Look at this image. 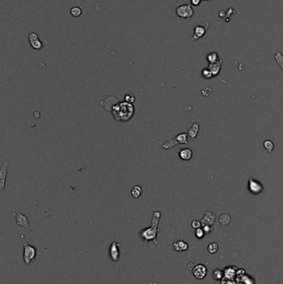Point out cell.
Instances as JSON below:
<instances>
[{
	"mask_svg": "<svg viewBox=\"0 0 283 284\" xmlns=\"http://www.w3.org/2000/svg\"><path fill=\"white\" fill-rule=\"evenodd\" d=\"M113 117L116 121L127 122L131 120L135 114V106L126 101L117 103L111 108Z\"/></svg>",
	"mask_w": 283,
	"mask_h": 284,
	"instance_id": "1",
	"label": "cell"
},
{
	"mask_svg": "<svg viewBox=\"0 0 283 284\" xmlns=\"http://www.w3.org/2000/svg\"><path fill=\"white\" fill-rule=\"evenodd\" d=\"M161 213L159 211H155L152 215V220H151V226L150 228H146L141 231L140 236L143 238L145 243H149L150 241H153L154 243L158 244L157 242V234L159 232V222L160 219Z\"/></svg>",
	"mask_w": 283,
	"mask_h": 284,
	"instance_id": "2",
	"label": "cell"
},
{
	"mask_svg": "<svg viewBox=\"0 0 283 284\" xmlns=\"http://www.w3.org/2000/svg\"><path fill=\"white\" fill-rule=\"evenodd\" d=\"M23 238H24V235L22 234L20 237V240L23 245V261L27 265H28L35 259L37 255V250L35 247L30 245L27 241L23 239Z\"/></svg>",
	"mask_w": 283,
	"mask_h": 284,
	"instance_id": "3",
	"label": "cell"
},
{
	"mask_svg": "<svg viewBox=\"0 0 283 284\" xmlns=\"http://www.w3.org/2000/svg\"><path fill=\"white\" fill-rule=\"evenodd\" d=\"M176 14L179 18L189 21L194 15V9L189 4H183L176 8Z\"/></svg>",
	"mask_w": 283,
	"mask_h": 284,
	"instance_id": "4",
	"label": "cell"
},
{
	"mask_svg": "<svg viewBox=\"0 0 283 284\" xmlns=\"http://www.w3.org/2000/svg\"><path fill=\"white\" fill-rule=\"evenodd\" d=\"M12 163H13V160H11L10 159H6L1 165V168H0V191L1 192L3 191V189L5 188L8 167Z\"/></svg>",
	"mask_w": 283,
	"mask_h": 284,
	"instance_id": "5",
	"label": "cell"
},
{
	"mask_svg": "<svg viewBox=\"0 0 283 284\" xmlns=\"http://www.w3.org/2000/svg\"><path fill=\"white\" fill-rule=\"evenodd\" d=\"M13 215L15 216L16 223H17L18 226H21V227H23V228H27L28 230H29L30 232L33 233V230L31 228L30 223H29V221H28V216H27V215L23 214L22 213L18 212L17 210H14V211H13Z\"/></svg>",
	"mask_w": 283,
	"mask_h": 284,
	"instance_id": "6",
	"label": "cell"
},
{
	"mask_svg": "<svg viewBox=\"0 0 283 284\" xmlns=\"http://www.w3.org/2000/svg\"><path fill=\"white\" fill-rule=\"evenodd\" d=\"M210 25V23H207L204 26L201 25H196L194 28V34L192 37L191 41L194 42L199 40V38H201L203 37L206 34L207 30L209 28V26Z\"/></svg>",
	"mask_w": 283,
	"mask_h": 284,
	"instance_id": "7",
	"label": "cell"
},
{
	"mask_svg": "<svg viewBox=\"0 0 283 284\" xmlns=\"http://www.w3.org/2000/svg\"><path fill=\"white\" fill-rule=\"evenodd\" d=\"M110 259L113 262H117L119 260L120 255V243H118L115 240V238H112V243L110 247Z\"/></svg>",
	"mask_w": 283,
	"mask_h": 284,
	"instance_id": "8",
	"label": "cell"
},
{
	"mask_svg": "<svg viewBox=\"0 0 283 284\" xmlns=\"http://www.w3.org/2000/svg\"><path fill=\"white\" fill-rule=\"evenodd\" d=\"M248 190L250 191L252 195H258L263 190V184L258 180H255L253 178H250L248 179Z\"/></svg>",
	"mask_w": 283,
	"mask_h": 284,
	"instance_id": "9",
	"label": "cell"
},
{
	"mask_svg": "<svg viewBox=\"0 0 283 284\" xmlns=\"http://www.w3.org/2000/svg\"><path fill=\"white\" fill-rule=\"evenodd\" d=\"M28 41L30 43L32 48L35 49V50H41L43 47V42L39 39V37L38 34L36 33H30L28 35Z\"/></svg>",
	"mask_w": 283,
	"mask_h": 284,
	"instance_id": "10",
	"label": "cell"
},
{
	"mask_svg": "<svg viewBox=\"0 0 283 284\" xmlns=\"http://www.w3.org/2000/svg\"><path fill=\"white\" fill-rule=\"evenodd\" d=\"M193 273L194 276L198 279H203L205 277L207 273V269L204 265H197L196 267H194V268L193 269Z\"/></svg>",
	"mask_w": 283,
	"mask_h": 284,
	"instance_id": "11",
	"label": "cell"
},
{
	"mask_svg": "<svg viewBox=\"0 0 283 284\" xmlns=\"http://www.w3.org/2000/svg\"><path fill=\"white\" fill-rule=\"evenodd\" d=\"M222 61L220 59L219 61H216L214 63H211V64L209 65V68L210 71L212 72L213 75V77H216L219 74L220 70L222 68Z\"/></svg>",
	"mask_w": 283,
	"mask_h": 284,
	"instance_id": "12",
	"label": "cell"
},
{
	"mask_svg": "<svg viewBox=\"0 0 283 284\" xmlns=\"http://www.w3.org/2000/svg\"><path fill=\"white\" fill-rule=\"evenodd\" d=\"M189 248V246H188V243L184 242V241H176L174 243H173V245L171 247V248L173 249V251H175V252H183V251H185L188 249Z\"/></svg>",
	"mask_w": 283,
	"mask_h": 284,
	"instance_id": "13",
	"label": "cell"
},
{
	"mask_svg": "<svg viewBox=\"0 0 283 284\" xmlns=\"http://www.w3.org/2000/svg\"><path fill=\"white\" fill-rule=\"evenodd\" d=\"M215 215L213 214H212L211 212H208L205 214L204 217L202 219V224L204 226L205 225H212L214 223L215 221Z\"/></svg>",
	"mask_w": 283,
	"mask_h": 284,
	"instance_id": "14",
	"label": "cell"
},
{
	"mask_svg": "<svg viewBox=\"0 0 283 284\" xmlns=\"http://www.w3.org/2000/svg\"><path fill=\"white\" fill-rule=\"evenodd\" d=\"M179 158L183 160H189L193 156V151L189 148H184L179 152Z\"/></svg>",
	"mask_w": 283,
	"mask_h": 284,
	"instance_id": "15",
	"label": "cell"
},
{
	"mask_svg": "<svg viewBox=\"0 0 283 284\" xmlns=\"http://www.w3.org/2000/svg\"><path fill=\"white\" fill-rule=\"evenodd\" d=\"M199 123H194V125H192L191 127L189 129V131H188V136L190 137V138L194 139L195 138L199 133Z\"/></svg>",
	"mask_w": 283,
	"mask_h": 284,
	"instance_id": "16",
	"label": "cell"
},
{
	"mask_svg": "<svg viewBox=\"0 0 283 284\" xmlns=\"http://www.w3.org/2000/svg\"><path fill=\"white\" fill-rule=\"evenodd\" d=\"M236 13H237V12H235V11L233 10L232 8H230L227 11V12H225V11H223V10L219 11V13H218V16H219L220 18H224L226 22H228V21L230 20L229 19L230 17H231L232 14H235Z\"/></svg>",
	"mask_w": 283,
	"mask_h": 284,
	"instance_id": "17",
	"label": "cell"
},
{
	"mask_svg": "<svg viewBox=\"0 0 283 284\" xmlns=\"http://www.w3.org/2000/svg\"><path fill=\"white\" fill-rule=\"evenodd\" d=\"M142 193H143V189H142L141 186H140V185H135L131 189V191H130V194L132 195V197L135 198V199L140 198L141 196V195H142Z\"/></svg>",
	"mask_w": 283,
	"mask_h": 284,
	"instance_id": "18",
	"label": "cell"
},
{
	"mask_svg": "<svg viewBox=\"0 0 283 284\" xmlns=\"http://www.w3.org/2000/svg\"><path fill=\"white\" fill-rule=\"evenodd\" d=\"M206 59L209 64L214 63V62H216V61H219L220 60L219 56H218V54L216 52H212L208 54L206 56Z\"/></svg>",
	"mask_w": 283,
	"mask_h": 284,
	"instance_id": "19",
	"label": "cell"
},
{
	"mask_svg": "<svg viewBox=\"0 0 283 284\" xmlns=\"http://www.w3.org/2000/svg\"><path fill=\"white\" fill-rule=\"evenodd\" d=\"M178 145H179V141L176 140V138H173L172 140L166 141L165 143L163 144L162 145V148L165 149V150H168V149H171L172 147H174V146H178Z\"/></svg>",
	"mask_w": 283,
	"mask_h": 284,
	"instance_id": "20",
	"label": "cell"
},
{
	"mask_svg": "<svg viewBox=\"0 0 283 284\" xmlns=\"http://www.w3.org/2000/svg\"><path fill=\"white\" fill-rule=\"evenodd\" d=\"M188 136H188V133L184 132V133H180L179 135H177L175 138L177 141H179V145H181V144H186V145H188L189 144V142H188Z\"/></svg>",
	"mask_w": 283,
	"mask_h": 284,
	"instance_id": "21",
	"label": "cell"
},
{
	"mask_svg": "<svg viewBox=\"0 0 283 284\" xmlns=\"http://www.w3.org/2000/svg\"><path fill=\"white\" fill-rule=\"evenodd\" d=\"M70 13H71V15H72V17H74V18H77V17H79V16L82 15V7H78V6L73 7V8H71Z\"/></svg>",
	"mask_w": 283,
	"mask_h": 284,
	"instance_id": "22",
	"label": "cell"
},
{
	"mask_svg": "<svg viewBox=\"0 0 283 284\" xmlns=\"http://www.w3.org/2000/svg\"><path fill=\"white\" fill-rule=\"evenodd\" d=\"M231 221V217L228 214H222L219 218V223L222 224V226H227L228 225V223Z\"/></svg>",
	"mask_w": 283,
	"mask_h": 284,
	"instance_id": "23",
	"label": "cell"
},
{
	"mask_svg": "<svg viewBox=\"0 0 283 284\" xmlns=\"http://www.w3.org/2000/svg\"><path fill=\"white\" fill-rule=\"evenodd\" d=\"M263 146L266 149V151H267L268 153H272L274 149V144L272 143V141L271 140H266L263 142Z\"/></svg>",
	"mask_w": 283,
	"mask_h": 284,
	"instance_id": "24",
	"label": "cell"
},
{
	"mask_svg": "<svg viewBox=\"0 0 283 284\" xmlns=\"http://www.w3.org/2000/svg\"><path fill=\"white\" fill-rule=\"evenodd\" d=\"M274 57H275L276 61H277L278 65L280 66L281 69L283 71V55L282 54L278 52H276V53L275 54Z\"/></svg>",
	"mask_w": 283,
	"mask_h": 284,
	"instance_id": "25",
	"label": "cell"
},
{
	"mask_svg": "<svg viewBox=\"0 0 283 284\" xmlns=\"http://www.w3.org/2000/svg\"><path fill=\"white\" fill-rule=\"evenodd\" d=\"M125 101L130 104H134V102L135 101V96L132 93H128V94L125 95Z\"/></svg>",
	"mask_w": 283,
	"mask_h": 284,
	"instance_id": "26",
	"label": "cell"
},
{
	"mask_svg": "<svg viewBox=\"0 0 283 284\" xmlns=\"http://www.w3.org/2000/svg\"><path fill=\"white\" fill-rule=\"evenodd\" d=\"M202 75H203V77L204 78H207V79H209V78H211V77H213V75L212 73V72L209 68H204L203 71H202Z\"/></svg>",
	"mask_w": 283,
	"mask_h": 284,
	"instance_id": "27",
	"label": "cell"
},
{
	"mask_svg": "<svg viewBox=\"0 0 283 284\" xmlns=\"http://www.w3.org/2000/svg\"><path fill=\"white\" fill-rule=\"evenodd\" d=\"M218 246L216 243H210L208 247V250H209V253H211V254H214L218 251Z\"/></svg>",
	"mask_w": 283,
	"mask_h": 284,
	"instance_id": "28",
	"label": "cell"
},
{
	"mask_svg": "<svg viewBox=\"0 0 283 284\" xmlns=\"http://www.w3.org/2000/svg\"><path fill=\"white\" fill-rule=\"evenodd\" d=\"M204 229H202V228H197L196 231H195V235H196L199 238H202V237H204Z\"/></svg>",
	"mask_w": 283,
	"mask_h": 284,
	"instance_id": "29",
	"label": "cell"
},
{
	"mask_svg": "<svg viewBox=\"0 0 283 284\" xmlns=\"http://www.w3.org/2000/svg\"><path fill=\"white\" fill-rule=\"evenodd\" d=\"M191 225L193 228H196L197 229V228H200V226H201V223H200L199 221H198V220H194V221L192 222Z\"/></svg>",
	"mask_w": 283,
	"mask_h": 284,
	"instance_id": "30",
	"label": "cell"
},
{
	"mask_svg": "<svg viewBox=\"0 0 283 284\" xmlns=\"http://www.w3.org/2000/svg\"><path fill=\"white\" fill-rule=\"evenodd\" d=\"M201 1L202 0H191V4L193 6L197 7V6H199L201 3Z\"/></svg>",
	"mask_w": 283,
	"mask_h": 284,
	"instance_id": "31",
	"label": "cell"
},
{
	"mask_svg": "<svg viewBox=\"0 0 283 284\" xmlns=\"http://www.w3.org/2000/svg\"><path fill=\"white\" fill-rule=\"evenodd\" d=\"M188 268H189V269H194V264H189V266H188Z\"/></svg>",
	"mask_w": 283,
	"mask_h": 284,
	"instance_id": "32",
	"label": "cell"
},
{
	"mask_svg": "<svg viewBox=\"0 0 283 284\" xmlns=\"http://www.w3.org/2000/svg\"><path fill=\"white\" fill-rule=\"evenodd\" d=\"M202 1H211V0H202Z\"/></svg>",
	"mask_w": 283,
	"mask_h": 284,
	"instance_id": "33",
	"label": "cell"
}]
</instances>
